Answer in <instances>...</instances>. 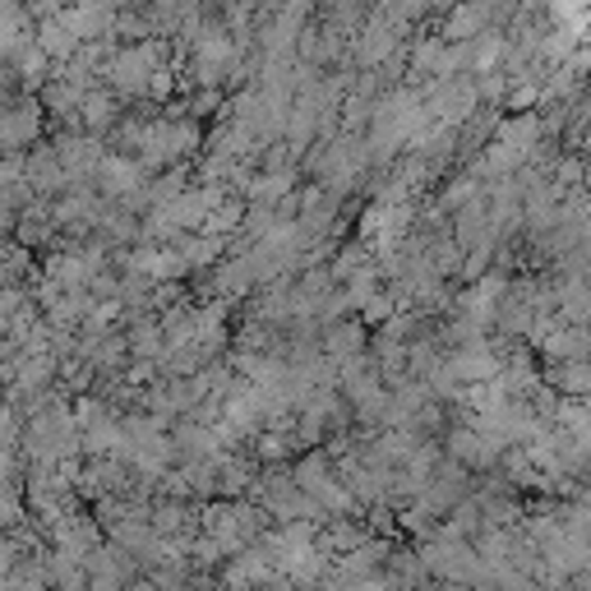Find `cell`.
Listing matches in <instances>:
<instances>
[{"instance_id":"cell-6","label":"cell","mask_w":591,"mask_h":591,"mask_svg":"<svg viewBox=\"0 0 591 591\" xmlns=\"http://www.w3.org/2000/svg\"><path fill=\"white\" fill-rule=\"evenodd\" d=\"M120 111H126V98L120 92H111V88H92L88 98H83V111H79V126L88 130V135H116V126H120Z\"/></svg>"},{"instance_id":"cell-9","label":"cell","mask_w":591,"mask_h":591,"mask_svg":"<svg viewBox=\"0 0 591 591\" xmlns=\"http://www.w3.org/2000/svg\"><path fill=\"white\" fill-rule=\"evenodd\" d=\"M56 232H60V227L51 223V204L38 199L33 208H28V213L19 217V227H14L10 236H14V245H23V250H42V245H47Z\"/></svg>"},{"instance_id":"cell-4","label":"cell","mask_w":591,"mask_h":591,"mask_svg":"<svg viewBox=\"0 0 591 591\" xmlns=\"http://www.w3.org/2000/svg\"><path fill=\"white\" fill-rule=\"evenodd\" d=\"M490 28H494V6H453L440 19V38L449 47H462V42H481Z\"/></svg>"},{"instance_id":"cell-10","label":"cell","mask_w":591,"mask_h":591,"mask_svg":"<svg viewBox=\"0 0 591 591\" xmlns=\"http://www.w3.org/2000/svg\"><path fill=\"white\" fill-rule=\"evenodd\" d=\"M171 92H176V70H171V66H162L158 75L148 79V98H152V102H167Z\"/></svg>"},{"instance_id":"cell-5","label":"cell","mask_w":591,"mask_h":591,"mask_svg":"<svg viewBox=\"0 0 591 591\" xmlns=\"http://www.w3.org/2000/svg\"><path fill=\"white\" fill-rule=\"evenodd\" d=\"M370 541H375V532H370L365 518H333L324 532H319V554H328L333 564H337V559L356 554V550L370 545Z\"/></svg>"},{"instance_id":"cell-2","label":"cell","mask_w":591,"mask_h":591,"mask_svg":"<svg viewBox=\"0 0 591 591\" xmlns=\"http://www.w3.org/2000/svg\"><path fill=\"white\" fill-rule=\"evenodd\" d=\"M273 578H277L273 554H268L264 545H250L245 554L227 559L223 573H217V587H223V591H259V587H268Z\"/></svg>"},{"instance_id":"cell-3","label":"cell","mask_w":591,"mask_h":591,"mask_svg":"<svg viewBox=\"0 0 591 591\" xmlns=\"http://www.w3.org/2000/svg\"><path fill=\"white\" fill-rule=\"evenodd\" d=\"M324 356L342 370L347 361H361V356H370V347H375V337H370V328L361 324V315H352V319H342V324H333V328H324Z\"/></svg>"},{"instance_id":"cell-8","label":"cell","mask_w":591,"mask_h":591,"mask_svg":"<svg viewBox=\"0 0 591 591\" xmlns=\"http://www.w3.org/2000/svg\"><path fill=\"white\" fill-rule=\"evenodd\" d=\"M130 352H135V361H158L162 365V356H167V328H162V319L158 315H144V319H130Z\"/></svg>"},{"instance_id":"cell-1","label":"cell","mask_w":591,"mask_h":591,"mask_svg":"<svg viewBox=\"0 0 591 591\" xmlns=\"http://www.w3.org/2000/svg\"><path fill=\"white\" fill-rule=\"evenodd\" d=\"M42 102L33 92L23 98H6V116H0V139H6V152H28L42 144Z\"/></svg>"},{"instance_id":"cell-11","label":"cell","mask_w":591,"mask_h":591,"mask_svg":"<svg viewBox=\"0 0 591 591\" xmlns=\"http://www.w3.org/2000/svg\"><path fill=\"white\" fill-rule=\"evenodd\" d=\"M434 591H476V587H466V582H434Z\"/></svg>"},{"instance_id":"cell-7","label":"cell","mask_w":591,"mask_h":591,"mask_svg":"<svg viewBox=\"0 0 591 591\" xmlns=\"http://www.w3.org/2000/svg\"><path fill=\"white\" fill-rule=\"evenodd\" d=\"M38 47L56 60V66H70V60L79 56V38H75V28L66 23V19H60V6H56V14H47L42 23H38Z\"/></svg>"}]
</instances>
